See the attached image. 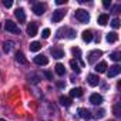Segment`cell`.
Masks as SVG:
<instances>
[{
  "label": "cell",
  "mask_w": 121,
  "mask_h": 121,
  "mask_svg": "<svg viewBox=\"0 0 121 121\" xmlns=\"http://www.w3.org/2000/svg\"><path fill=\"white\" fill-rule=\"evenodd\" d=\"M74 14H76V19H77L78 22H81V23H87V22L90 20V14H88V12L84 10V9H77Z\"/></svg>",
  "instance_id": "cell-1"
},
{
  "label": "cell",
  "mask_w": 121,
  "mask_h": 121,
  "mask_svg": "<svg viewBox=\"0 0 121 121\" xmlns=\"http://www.w3.org/2000/svg\"><path fill=\"white\" fill-rule=\"evenodd\" d=\"M4 29H6L7 31H10V33L20 34V29H19V26H17L14 22H12V20H6V22H4Z\"/></svg>",
  "instance_id": "cell-2"
},
{
  "label": "cell",
  "mask_w": 121,
  "mask_h": 121,
  "mask_svg": "<svg viewBox=\"0 0 121 121\" xmlns=\"http://www.w3.org/2000/svg\"><path fill=\"white\" fill-rule=\"evenodd\" d=\"M64 16H66V12H64V10L57 9V10H54V12H53L51 22H53V23H58V22H61V20L64 19Z\"/></svg>",
  "instance_id": "cell-3"
},
{
  "label": "cell",
  "mask_w": 121,
  "mask_h": 121,
  "mask_svg": "<svg viewBox=\"0 0 121 121\" xmlns=\"http://www.w3.org/2000/svg\"><path fill=\"white\" fill-rule=\"evenodd\" d=\"M101 56H103V51L101 50H93V51H90L88 53V63L90 64H94L95 60L98 57H101Z\"/></svg>",
  "instance_id": "cell-4"
},
{
  "label": "cell",
  "mask_w": 121,
  "mask_h": 121,
  "mask_svg": "<svg viewBox=\"0 0 121 121\" xmlns=\"http://www.w3.org/2000/svg\"><path fill=\"white\" fill-rule=\"evenodd\" d=\"M120 73H121V67H120L118 64H114V66L110 67V70L107 71V77H108V78H112V77L118 76Z\"/></svg>",
  "instance_id": "cell-5"
},
{
  "label": "cell",
  "mask_w": 121,
  "mask_h": 121,
  "mask_svg": "<svg viewBox=\"0 0 121 121\" xmlns=\"http://www.w3.org/2000/svg\"><path fill=\"white\" fill-rule=\"evenodd\" d=\"M50 53H51V56H53L54 58H57V60L64 57V50L60 48V47H53V48H50Z\"/></svg>",
  "instance_id": "cell-6"
},
{
  "label": "cell",
  "mask_w": 121,
  "mask_h": 121,
  "mask_svg": "<svg viewBox=\"0 0 121 121\" xmlns=\"http://www.w3.org/2000/svg\"><path fill=\"white\" fill-rule=\"evenodd\" d=\"M14 16H16V19L19 20V23H24V22H26V13H24V9L17 7L16 12H14Z\"/></svg>",
  "instance_id": "cell-7"
},
{
  "label": "cell",
  "mask_w": 121,
  "mask_h": 121,
  "mask_svg": "<svg viewBox=\"0 0 121 121\" xmlns=\"http://www.w3.org/2000/svg\"><path fill=\"white\" fill-rule=\"evenodd\" d=\"M34 63L37 66H47L48 64V58L46 56H43V54H39V56L34 57Z\"/></svg>",
  "instance_id": "cell-8"
},
{
  "label": "cell",
  "mask_w": 121,
  "mask_h": 121,
  "mask_svg": "<svg viewBox=\"0 0 121 121\" xmlns=\"http://www.w3.org/2000/svg\"><path fill=\"white\" fill-rule=\"evenodd\" d=\"M37 30H39V27H37V23H36V22H31V23L27 26V34H29L30 37H34V36L37 34Z\"/></svg>",
  "instance_id": "cell-9"
},
{
  "label": "cell",
  "mask_w": 121,
  "mask_h": 121,
  "mask_svg": "<svg viewBox=\"0 0 121 121\" xmlns=\"http://www.w3.org/2000/svg\"><path fill=\"white\" fill-rule=\"evenodd\" d=\"M90 103L94 104V105H100V104L103 103V97H101L98 93H93V94L90 95Z\"/></svg>",
  "instance_id": "cell-10"
},
{
  "label": "cell",
  "mask_w": 121,
  "mask_h": 121,
  "mask_svg": "<svg viewBox=\"0 0 121 121\" xmlns=\"http://www.w3.org/2000/svg\"><path fill=\"white\" fill-rule=\"evenodd\" d=\"M87 81H88V84H90L91 87H95V86L100 84V77H98L97 74H90V76L87 77Z\"/></svg>",
  "instance_id": "cell-11"
},
{
  "label": "cell",
  "mask_w": 121,
  "mask_h": 121,
  "mask_svg": "<svg viewBox=\"0 0 121 121\" xmlns=\"http://www.w3.org/2000/svg\"><path fill=\"white\" fill-rule=\"evenodd\" d=\"M77 112L80 114V117H81L83 120H90V118H91V111L87 110V108H83V107H81V108L77 110Z\"/></svg>",
  "instance_id": "cell-12"
},
{
  "label": "cell",
  "mask_w": 121,
  "mask_h": 121,
  "mask_svg": "<svg viewBox=\"0 0 121 121\" xmlns=\"http://www.w3.org/2000/svg\"><path fill=\"white\" fill-rule=\"evenodd\" d=\"M44 10H46V6L41 4V3H36V4L33 6V12H34V14H37V16H41V14L44 13Z\"/></svg>",
  "instance_id": "cell-13"
},
{
  "label": "cell",
  "mask_w": 121,
  "mask_h": 121,
  "mask_svg": "<svg viewBox=\"0 0 121 121\" xmlns=\"http://www.w3.org/2000/svg\"><path fill=\"white\" fill-rule=\"evenodd\" d=\"M107 69H108V66H107V61H100L97 66H95V71L98 73V74H101V73H105L107 71Z\"/></svg>",
  "instance_id": "cell-14"
},
{
  "label": "cell",
  "mask_w": 121,
  "mask_h": 121,
  "mask_svg": "<svg viewBox=\"0 0 121 121\" xmlns=\"http://www.w3.org/2000/svg\"><path fill=\"white\" fill-rule=\"evenodd\" d=\"M16 61L19 64H27V58H26V56L22 51H17L16 53Z\"/></svg>",
  "instance_id": "cell-15"
},
{
  "label": "cell",
  "mask_w": 121,
  "mask_h": 121,
  "mask_svg": "<svg viewBox=\"0 0 121 121\" xmlns=\"http://www.w3.org/2000/svg\"><path fill=\"white\" fill-rule=\"evenodd\" d=\"M108 19H110V17H108V14H107V13H103V14H100V16H98L97 23H98L100 26H105V24L108 23Z\"/></svg>",
  "instance_id": "cell-16"
},
{
  "label": "cell",
  "mask_w": 121,
  "mask_h": 121,
  "mask_svg": "<svg viewBox=\"0 0 121 121\" xmlns=\"http://www.w3.org/2000/svg\"><path fill=\"white\" fill-rule=\"evenodd\" d=\"M58 103L61 104V105H64V107H70L71 105V98H69V97H64V95H60V98H58Z\"/></svg>",
  "instance_id": "cell-17"
},
{
  "label": "cell",
  "mask_w": 121,
  "mask_h": 121,
  "mask_svg": "<svg viewBox=\"0 0 121 121\" xmlns=\"http://www.w3.org/2000/svg\"><path fill=\"white\" fill-rule=\"evenodd\" d=\"M81 37H83V40H84L86 43H90V41L93 40V31H90V30H84L83 34H81Z\"/></svg>",
  "instance_id": "cell-18"
},
{
  "label": "cell",
  "mask_w": 121,
  "mask_h": 121,
  "mask_svg": "<svg viewBox=\"0 0 121 121\" xmlns=\"http://www.w3.org/2000/svg\"><path fill=\"white\" fill-rule=\"evenodd\" d=\"M105 40H107L108 43H115V41L118 40V34H117L115 31H111V33H108V34L105 36Z\"/></svg>",
  "instance_id": "cell-19"
},
{
  "label": "cell",
  "mask_w": 121,
  "mask_h": 121,
  "mask_svg": "<svg viewBox=\"0 0 121 121\" xmlns=\"http://www.w3.org/2000/svg\"><path fill=\"white\" fill-rule=\"evenodd\" d=\"M70 95H71V97H81V95H83V88H80V87L71 88V90H70Z\"/></svg>",
  "instance_id": "cell-20"
},
{
  "label": "cell",
  "mask_w": 121,
  "mask_h": 121,
  "mask_svg": "<svg viewBox=\"0 0 121 121\" xmlns=\"http://www.w3.org/2000/svg\"><path fill=\"white\" fill-rule=\"evenodd\" d=\"M56 73H57L58 76H64L66 69H64V66H63L61 63H57V64H56Z\"/></svg>",
  "instance_id": "cell-21"
},
{
  "label": "cell",
  "mask_w": 121,
  "mask_h": 121,
  "mask_svg": "<svg viewBox=\"0 0 121 121\" xmlns=\"http://www.w3.org/2000/svg\"><path fill=\"white\" fill-rule=\"evenodd\" d=\"M41 48V43L40 41H31L30 43V51H39Z\"/></svg>",
  "instance_id": "cell-22"
},
{
  "label": "cell",
  "mask_w": 121,
  "mask_h": 121,
  "mask_svg": "<svg viewBox=\"0 0 121 121\" xmlns=\"http://www.w3.org/2000/svg\"><path fill=\"white\" fill-rule=\"evenodd\" d=\"M70 66H71V69H73L77 74L81 71V69H80V66H78V61H77V60H70Z\"/></svg>",
  "instance_id": "cell-23"
},
{
  "label": "cell",
  "mask_w": 121,
  "mask_h": 121,
  "mask_svg": "<svg viewBox=\"0 0 121 121\" xmlns=\"http://www.w3.org/2000/svg\"><path fill=\"white\" fill-rule=\"evenodd\" d=\"M120 56H121V54H120L118 51H114V53H111V54H110V58L112 60V61H120V58H121Z\"/></svg>",
  "instance_id": "cell-24"
},
{
  "label": "cell",
  "mask_w": 121,
  "mask_h": 121,
  "mask_svg": "<svg viewBox=\"0 0 121 121\" xmlns=\"http://www.w3.org/2000/svg\"><path fill=\"white\" fill-rule=\"evenodd\" d=\"M12 47H13V44H12L10 41H4V43H3V48H4L6 53H10V51H12Z\"/></svg>",
  "instance_id": "cell-25"
},
{
  "label": "cell",
  "mask_w": 121,
  "mask_h": 121,
  "mask_svg": "<svg viewBox=\"0 0 121 121\" xmlns=\"http://www.w3.org/2000/svg\"><path fill=\"white\" fill-rule=\"evenodd\" d=\"M104 115H105V110L100 108V110H97V111H95V115H94V117H95L97 120H100V118H103Z\"/></svg>",
  "instance_id": "cell-26"
},
{
  "label": "cell",
  "mask_w": 121,
  "mask_h": 121,
  "mask_svg": "<svg viewBox=\"0 0 121 121\" xmlns=\"http://www.w3.org/2000/svg\"><path fill=\"white\" fill-rule=\"evenodd\" d=\"M120 26H121V24H120V20H118V19H112V20H111V27H112V29H120Z\"/></svg>",
  "instance_id": "cell-27"
},
{
  "label": "cell",
  "mask_w": 121,
  "mask_h": 121,
  "mask_svg": "<svg viewBox=\"0 0 121 121\" xmlns=\"http://www.w3.org/2000/svg\"><path fill=\"white\" fill-rule=\"evenodd\" d=\"M71 53H73L77 58H80V56H81V50H80L78 47H73V48H71Z\"/></svg>",
  "instance_id": "cell-28"
},
{
  "label": "cell",
  "mask_w": 121,
  "mask_h": 121,
  "mask_svg": "<svg viewBox=\"0 0 121 121\" xmlns=\"http://www.w3.org/2000/svg\"><path fill=\"white\" fill-rule=\"evenodd\" d=\"M50 34H51L50 29H44V30L41 31V37H43V39H48V37H50Z\"/></svg>",
  "instance_id": "cell-29"
},
{
  "label": "cell",
  "mask_w": 121,
  "mask_h": 121,
  "mask_svg": "<svg viewBox=\"0 0 121 121\" xmlns=\"http://www.w3.org/2000/svg\"><path fill=\"white\" fill-rule=\"evenodd\" d=\"M112 111H114V114L118 117L120 115V103H117L115 105H114V108H112Z\"/></svg>",
  "instance_id": "cell-30"
},
{
  "label": "cell",
  "mask_w": 121,
  "mask_h": 121,
  "mask_svg": "<svg viewBox=\"0 0 121 121\" xmlns=\"http://www.w3.org/2000/svg\"><path fill=\"white\" fill-rule=\"evenodd\" d=\"M44 76H46V78H47V80H53V74H51V71L46 70V71H44Z\"/></svg>",
  "instance_id": "cell-31"
},
{
  "label": "cell",
  "mask_w": 121,
  "mask_h": 121,
  "mask_svg": "<svg viewBox=\"0 0 121 121\" xmlns=\"http://www.w3.org/2000/svg\"><path fill=\"white\" fill-rule=\"evenodd\" d=\"M3 6H4V7H12V6H13V2H12V0H4V2H3Z\"/></svg>",
  "instance_id": "cell-32"
},
{
  "label": "cell",
  "mask_w": 121,
  "mask_h": 121,
  "mask_svg": "<svg viewBox=\"0 0 121 121\" xmlns=\"http://www.w3.org/2000/svg\"><path fill=\"white\" fill-rule=\"evenodd\" d=\"M103 6H104L105 9H108V7L111 6V0H104V2H103Z\"/></svg>",
  "instance_id": "cell-33"
},
{
  "label": "cell",
  "mask_w": 121,
  "mask_h": 121,
  "mask_svg": "<svg viewBox=\"0 0 121 121\" xmlns=\"http://www.w3.org/2000/svg\"><path fill=\"white\" fill-rule=\"evenodd\" d=\"M66 3H67V0H57L56 2V4H58V6L60 4H66Z\"/></svg>",
  "instance_id": "cell-34"
},
{
  "label": "cell",
  "mask_w": 121,
  "mask_h": 121,
  "mask_svg": "<svg viewBox=\"0 0 121 121\" xmlns=\"http://www.w3.org/2000/svg\"><path fill=\"white\" fill-rule=\"evenodd\" d=\"M0 121H4V120H3V118H0Z\"/></svg>",
  "instance_id": "cell-35"
}]
</instances>
